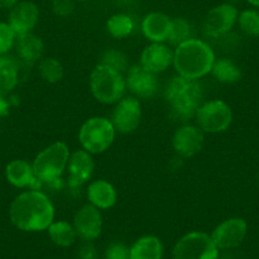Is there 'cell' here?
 Returning a JSON list of instances; mask_svg holds the SVG:
<instances>
[{"instance_id": "21", "label": "cell", "mask_w": 259, "mask_h": 259, "mask_svg": "<svg viewBox=\"0 0 259 259\" xmlns=\"http://www.w3.org/2000/svg\"><path fill=\"white\" fill-rule=\"evenodd\" d=\"M19 59L27 65H33L34 62L41 61L44 55V41L37 34L32 33L17 36L16 45H14Z\"/></svg>"}, {"instance_id": "22", "label": "cell", "mask_w": 259, "mask_h": 259, "mask_svg": "<svg viewBox=\"0 0 259 259\" xmlns=\"http://www.w3.org/2000/svg\"><path fill=\"white\" fill-rule=\"evenodd\" d=\"M164 245L155 235H144L130 246V259H163Z\"/></svg>"}, {"instance_id": "27", "label": "cell", "mask_w": 259, "mask_h": 259, "mask_svg": "<svg viewBox=\"0 0 259 259\" xmlns=\"http://www.w3.org/2000/svg\"><path fill=\"white\" fill-rule=\"evenodd\" d=\"M38 73L46 83L56 84L64 78V66L55 57H45L38 64Z\"/></svg>"}, {"instance_id": "34", "label": "cell", "mask_w": 259, "mask_h": 259, "mask_svg": "<svg viewBox=\"0 0 259 259\" xmlns=\"http://www.w3.org/2000/svg\"><path fill=\"white\" fill-rule=\"evenodd\" d=\"M12 98L8 97H4L0 94V116H7L9 113V109H11L13 102L11 101Z\"/></svg>"}, {"instance_id": "41", "label": "cell", "mask_w": 259, "mask_h": 259, "mask_svg": "<svg viewBox=\"0 0 259 259\" xmlns=\"http://www.w3.org/2000/svg\"><path fill=\"white\" fill-rule=\"evenodd\" d=\"M258 181H259V174H258Z\"/></svg>"}, {"instance_id": "8", "label": "cell", "mask_w": 259, "mask_h": 259, "mask_svg": "<svg viewBox=\"0 0 259 259\" xmlns=\"http://www.w3.org/2000/svg\"><path fill=\"white\" fill-rule=\"evenodd\" d=\"M194 119L205 134H221L233 122V109L223 99H211L198 107Z\"/></svg>"}, {"instance_id": "28", "label": "cell", "mask_w": 259, "mask_h": 259, "mask_svg": "<svg viewBox=\"0 0 259 259\" xmlns=\"http://www.w3.org/2000/svg\"><path fill=\"white\" fill-rule=\"evenodd\" d=\"M193 38L192 37V26L186 18H173L171 19L170 32L166 39L170 46L177 47L178 45Z\"/></svg>"}, {"instance_id": "31", "label": "cell", "mask_w": 259, "mask_h": 259, "mask_svg": "<svg viewBox=\"0 0 259 259\" xmlns=\"http://www.w3.org/2000/svg\"><path fill=\"white\" fill-rule=\"evenodd\" d=\"M17 34L7 22H0V56L8 54L16 45Z\"/></svg>"}, {"instance_id": "25", "label": "cell", "mask_w": 259, "mask_h": 259, "mask_svg": "<svg viewBox=\"0 0 259 259\" xmlns=\"http://www.w3.org/2000/svg\"><path fill=\"white\" fill-rule=\"evenodd\" d=\"M213 78L218 81L224 84H234L238 83L241 79L243 74H241L240 68L238 65L230 59L226 57H221V59H216L215 64L211 70Z\"/></svg>"}, {"instance_id": "40", "label": "cell", "mask_w": 259, "mask_h": 259, "mask_svg": "<svg viewBox=\"0 0 259 259\" xmlns=\"http://www.w3.org/2000/svg\"><path fill=\"white\" fill-rule=\"evenodd\" d=\"M75 2H87V0H75Z\"/></svg>"}, {"instance_id": "11", "label": "cell", "mask_w": 259, "mask_h": 259, "mask_svg": "<svg viewBox=\"0 0 259 259\" xmlns=\"http://www.w3.org/2000/svg\"><path fill=\"white\" fill-rule=\"evenodd\" d=\"M248 234V224L241 218H230L221 221L212 231L211 238L219 250H231L243 244Z\"/></svg>"}, {"instance_id": "7", "label": "cell", "mask_w": 259, "mask_h": 259, "mask_svg": "<svg viewBox=\"0 0 259 259\" xmlns=\"http://www.w3.org/2000/svg\"><path fill=\"white\" fill-rule=\"evenodd\" d=\"M171 254L173 259H219L220 250L210 234L191 231L177 241Z\"/></svg>"}, {"instance_id": "19", "label": "cell", "mask_w": 259, "mask_h": 259, "mask_svg": "<svg viewBox=\"0 0 259 259\" xmlns=\"http://www.w3.org/2000/svg\"><path fill=\"white\" fill-rule=\"evenodd\" d=\"M171 18L160 12H153L145 16L141 22L143 34L150 42L165 44L170 32Z\"/></svg>"}, {"instance_id": "16", "label": "cell", "mask_w": 259, "mask_h": 259, "mask_svg": "<svg viewBox=\"0 0 259 259\" xmlns=\"http://www.w3.org/2000/svg\"><path fill=\"white\" fill-rule=\"evenodd\" d=\"M96 163L92 154L84 149H79L70 154L68 166V186L70 188H79L92 178Z\"/></svg>"}, {"instance_id": "12", "label": "cell", "mask_w": 259, "mask_h": 259, "mask_svg": "<svg viewBox=\"0 0 259 259\" xmlns=\"http://www.w3.org/2000/svg\"><path fill=\"white\" fill-rule=\"evenodd\" d=\"M205 144V133L197 124L183 123L176 130L171 138L174 151L182 158H193Z\"/></svg>"}, {"instance_id": "17", "label": "cell", "mask_w": 259, "mask_h": 259, "mask_svg": "<svg viewBox=\"0 0 259 259\" xmlns=\"http://www.w3.org/2000/svg\"><path fill=\"white\" fill-rule=\"evenodd\" d=\"M174 50L166 44H156L151 42L141 52L140 62L144 68L153 73L159 74L168 70L170 65H173Z\"/></svg>"}, {"instance_id": "4", "label": "cell", "mask_w": 259, "mask_h": 259, "mask_svg": "<svg viewBox=\"0 0 259 259\" xmlns=\"http://www.w3.org/2000/svg\"><path fill=\"white\" fill-rule=\"evenodd\" d=\"M70 154L68 144L64 141H55L37 154L32 165L42 186H57L61 182Z\"/></svg>"}, {"instance_id": "2", "label": "cell", "mask_w": 259, "mask_h": 259, "mask_svg": "<svg viewBox=\"0 0 259 259\" xmlns=\"http://www.w3.org/2000/svg\"><path fill=\"white\" fill-rule=\"evenodd\" d=\"M216 55L207 42L200 38H191L174 49L173 66L177 75L200 80L211 74Z\"/></svg>"}, {"instance_id": "35", "label": "cell", "mask_w": 259, "mask_h": 259, "mask_svg": "<svg viewBox=\"0 0 259 259\" xmlns=\"http://www.w3.org/2000/svg\"><path fill=\"white\" fill-rule=\"evenodd\" d=\"M80 255L83 256L84 259H94V256H96V250H94L93 245H91V243L87 241V245H84L83 248H81Z\"/></svg>"}, {"instance_id": "23", "label": "cell", "mask_w": 259, "mask_h": 259, "mask_svg": "<svg viewBox=\"0 0 259 259\" xmlns=\"http://www.w3.org/2000/svg\"><path fill=\"white\" fill-rule=\"evenodd\" d=\"M19 80V64L13 57L0 56V94L12 98L11 93Z\"/></svg>"}, {"instance_id": "36", "label": "cell", "mask_w": 259, "mask_h": 259, "mask_svg": "<svg viewBox=\"0 0 259 259\" xmlns=\"http://www.w3.org/2000/svg\"><path fill=\"white\" fill-rule=\"evenodd\" d=\"M21 0H0V9H11Z\"/></svg>"}, {"instance_id": "26", "label": "cell", "mask_w": 259, "mask_h": 259, "mask_svg": "<svg viewBox=\"0 0 259 259\" xmlns=\"http://www.w3.org/2000/svg\"><path fill=\"white\" fill-rule=\"evenodd\" d=\"M107 31L113 38L122 39L133 34L135 31V21L131 16L123 13H117L109 17L106 23Z\"/></svg>"}, {"instance_id": "29", "label": "cell", "mask_w": 259, "mask_h": 259, "mask_svg": "<svg viewBox=\"0 0 259 259\" xmlns=\"http://www.w3.org/2000/svg\"><path fill=\"white\" fill-rule=\"evenodd\" d=\"M239 28L249 37H259V12L255 9H245L239 13Z\"/></svg>"}, {"instance_id": "6", "label": "cell", "mask_w": 259, "mask_h": 259, "mask_svg": "<svg viewBox=\"0 0 259 259\" xmlns=\"http://www.w3.org/2000/svg\"><path fill=\"white\" fill-rule=\"evenodd\" d=\"M116 133L111 119L103 116H93L81 124L79 143L81 149L92 155L102 154L111 148L116 139Z\"/></svg>"}, {"instance_id": "18", "label": "cell", "mask_w": 259, "mask_h": 259, "mask_svg": "<svg viewBox=\"0 0 259 259\" xmlns=\"http://www.w3.org/2000/svg\"><path fill=\"white\" fill-rule=\"evenodd\" d=\"M6 178L16 188L41 189L42 183L34 174L32 163L23 159H14L6 166Z\"/></svg>"}, {"instance_id": "13", "label": "cell", "mask_w": 259, "mask_h": 259, "mask_svg": "<svg viewBox=\"0 0 259 259\" xmlns=\"http://www.w3.org/2000/svg\"><path fill=\"white\" fill-rule=\"evenodd\" d=\"M73 225L78 239L85 243H92L101 236L103 230V215L101 210L91 203H87L75 212Z\"/></svg>"}, {"instance_id": "37", "label": "cell", "mask_w": 259, "mask_h": 259, "mask_svg": "<svg viewBox=\"0 0 259 259\" xmlns=\"http://www.w3.org/2000/svg\"><path fill=\"white\" fill-rule=\"evenodd\" d=\"M117 4H121V6H128V4H133L136 0H114Z\"/></svg>"}, {"instance_id": "3", "label": "cell", "mask_w": 259, "mask_h": 259, "mask_svg": "<svg viewBox=\"0 0 259 259\" xmlns=\"http://www.w3.org/2000/svg\"><path fill=\"white\" fill-rule=\"evenodd\" d=\"M164 98L171 114L176 118L187 122L194 117L198 107L203 103L202 85L198 80L176 75L166 84Z\"/></svg>"}, {"instance_id": "15", "label": "cell", "mask_w": 259, "mask_h": 259, "mask_svg": "<svg viewBox=\"0 0 259 259\" xmlns=\"http://www.w3.org/2000/svg\"><path fill=\"white\" fill-rule=\"evenodd\" d=\"M39 19V9L33 2L21 0L9 9L8 22L17 36L32 33Z\"/></svg>"}, {"instance_id": "33", "label": "cell", "mask_w": 259, "mask_h": 259, "mask_svg": "<svg viewBox=\"0 0 259 259\" xmlns=\"http://www.w3.org/2000/svg\"><path fill=\"white\" fill-rule=\"evenodd\" d=\"M75 11V0H52V12L57 17L66 18Z\"/></svg>"}, {"instance_id": "20", "label": "cell", "mask_w": 259, "mask_h": 259, "mask_svg": "<svg viewBox=\"0 0 259 259\" xmlns=\"http://www.w3.org/2000/svg\"><path fill=\"white\" fill-rule=\"evenodd\" d=\"M88 203L98 210H109L117 202V191L112 183L106 179H97L89 183L87 188Z\"/></svg>"}, {"instance_id": "14", "label": "cell", "mask_w": 259, "mask_h": 259, "mask_svg": "<svg viewBox=\"0 0 259 259\" xmlns=\"http://www.w3.org/2000/svg\"><path fill=\"white\" fill-rule=\"evenodd\" d=\"M126 88L138 99H150L159 91L158 74L148 70L143 65H134L127 70Z\"/></svg>"}, {"instance_id": "1", "label": "cell", "mask_w": 259, "mask_h": 259, "mask_svg": "<svg viewBox=\"0 0 259 259\" xmlns=\"http://www.w3.org/2000/svg\"><path fill=\"white\" fill-rule=\"evenodd\" d=\"M8 215L18 230L38 233L47 230L55 221V207L41 189H27L12 201Z\"/></svg>"}, {"instance_id": "39", "label": "cell", "mask_w": 259, "mask_h": 259, "mask_svg": "<svg viewBox=\"0 0 259 259\" xmlns=\"http://www.w3.org/2000/svg\"><path fill=\"white\" fill-rule=\"evenodd\" d=\"M234 2H236V0H226V3H229V4H233Z\"/></svg>"}, {"instance_id": "9", "label": "cell", "mask_w": 259, "mask_h": 259, "mask_svg": "<svg viewBox=\"0 0 259 259\" xmlns=\"http://www.w3.org/2000/svg\"><path fill=\"white\" fill-rule=\"evenodd\" d=\"M239 12L234 4L223 3L207 12L202 22L205 36L210 38H220L226 36L238 22Z\"/></svg>"}, {"instance_id": "30", "label": "cell", "mask_w": 259, "mask_h": 259, "mask_svg": "<svg viewBox=\"0 0 259 259\" xmlns=\"http://www.w3.org/2000/svg\"><path fill=\"white\" fill-rule=\"evenodd\" d=\"M99 64L108 66L113 70L119 71L123 74L128 69V62H127V56L122 51L116 49H108L102 54Z\"/></svg>"}, {"instance_id": "24", "label": "cell", "mask_w": 259, "mask_h": 259, "mask_svg": "<svg viewBox=\"0 0 259 259\" xmlns=\"http://www.w3.org/2000/svg\"><path fill=\"white\" fill-rule=\"evenodd\" d=\"M47 233H49V238L51 239L52 243L61 248H69L78 240V235H76L73 223L65 220L54 221L47 229Z\"/></svg>"}, {"instance_id": "38", "label": "cell", "mask_w": 259, "mask_h": 259, "mask_svg": "<svg viewBox=\"0 0 259 259\" xmlns=\"http://www.w3.org/2000/svg\"><path fill=\"white\" fill-rule=\"evenodd\" d=\"M250 6L253 7H256V8H259V0H246Z\"/></svg>"}, {"instance_id": "10", "label": "cell", "mask_w": 259, "mask_h": 259, "mask_svg": "<svg viewBox=\"0 0 259 259\" xmlns=\"http://www.w3.org/2000/svg\"><path fill=\"white\" fill-rule=\"evenodd\" d=\"M143 118L141 103L136 97H123L114 106L111 122L119 134H131L140 126Z\"/></svg>"}, {"instance_id": "5", "label": "cell", "mask_w": 259, "mask_h": 259, "mask_svg": "<svg viewBox=\"0 0 259 259\" xmlns=\"http://www.w3.org/2000/svg\"><path fill=\"white\" fill-rule=\"evenodd\" d=\"M89 88L99 103L116 104L126 93V79L119 71L98 64L91 73Z\"/></svg>"}, {"instance_id": "32", "label": "cell", "mask_w": 259, "mask_h": 259, "mask_svg": "<svg viewBox=\"0 0 259 259\" xmlns=\"http://www.w3.org/2000/svg\"><path fill=\"white\" fill-rule=\"evenodd\" d=\"M104 259H130V248L119 241L111 243L104 251Z\"/></svg>"}]
</instances>
